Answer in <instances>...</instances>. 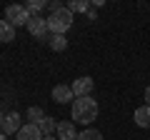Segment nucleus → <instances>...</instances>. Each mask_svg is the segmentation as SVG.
Returning <instances> with one entry per match:
<instances>
[{"label":"nucleus","instance_id":"0eeeda50","mask_svg":"<svg viewBox=\"0 0 150 140\" xmlns=\"http://www.w3.org/2000/svg\"><path fill=\"white\" fill-rule=\"evenodd\" d=\"M55 138H58V140H78V130H75V123H70V120H63V123H58Z\"/></svg>","mask_w":150,"mask_h":140},{"label":"nucleus","instance_id":"a211bd4d","mask_svg":"<svg viewBox=\"0 0 150 140\" xmlns=\"http://www.w3.org/2000/svg\"><path fill=\"white\" fill-rule=\"evenodd\" d=\"M145 105H150V85L145 88Z\"/></svg>","mask_w":150,"mask_h":140},{"label":"nucleus","instance_id":"1a4fd4ad","mask_svg":"<svg viewBox=\"0 0 150 140\" xmlns=\"http://www.w3.org/2000/svg\"><path fill=\"white\" fill-rule=\"evenodd\" d=\"M18 140H43V133L35 123H25L18 130Z\"/></svg>","mask_w":150,"mask_h":140},{"label":"nucleus","instance_id":"9d476101","mask_svg":"<svg viewBox=\"0 0 150 140\" xmlns=\"http://www.w3.org/2000/svg\"><path fill=\"white\" fill-rule=\"evenodd\" d=\"M133 120H135V125H138V128L150 130V105H140V108L133 113Z\"/></svg>","mask_w":150,"mask_h":140},{"label":"nucleus","instance_id":"39448f33","mask_svg":"<svg viewBox=\"0 0 150 140\" xmlns=\"http://www.w3.org/2000/svg\"><path fill=\"white\" fill-rule=\"evenodd\" d=\"M23 128V118L18 110H10V113L3 118V133L5 135H18V130Z\"/></svg>","mask_w":150,"mask_h":140},{"label":"nucleus","instance_id":"20e7f679","mask_svg":"<svg viewBox=\"0 0 150 140\" xmlns=\"http://www.w3.org/2000/svg\"><path fill=\"white\" fill-rule=\"evenodd\" d=\"M28 33H30L33 38H48V18L43 15H33L30 23H28Z\"/></svg>","mask_w":150,"mask_h":140},{"label":"nucleus","instance_id":"dca6fc26","mask_svg":"<svg viewBox=\"0 0 150 140\" xmlns=\"http://www.w3.org/2000/svg\"><path fill=\"white\" fill-rule=\"evenodd\" d=\"M78 140H103V133L95 128H85L83 133H78Z\"/></svg>","mask_w":150,"mask_h":140},{"label":"nucleus","instance_id":"9b49d317","mask_svg":"<svg viewBox=\"0 0 150 140\" xmlns=\"http://www.w3.org/2000/svg\"><path fill=\"white\" fill-rule=\"evenodd\" d=\"M45 43H48V48L55 50V53H63V50L68 48V40H65V35H55V33H48Z\"/></svg>","mask_w":150,"mask_h":140},{"label":"nucleus","instance_id":"f3484780","mask_svg":"<svg viewBox=\"0 0 150 140\" xmlns=\"http://www.w3.org/2000/svg\"><path fill=\"white\" fill-rule=\"evenodd\" d=\"M45 118V113H43V110H40V108H30V110H28V120H33V123H40V120H43Z\"/></svg>","mask_w":150,"mask_h":140},{"label":"nucleus","instance_id":"f8f14e48","mask_svg":"<svg viewBox=\"0 0 150 140\" xmlns=\"http://www.w3.org/2000/svg\"><path fill=\"white\" fill-rule=\"evenodd\" d=\"M65 8H68L73 15H75V13H90L93 10V3H90V0H70Z\"/></svg>","mask_w":150,"mask_h":140},{"label":"nucleus","instance_id":"6ab92c4d","mask_svg":"<svg viewBox=\"0 0 150 140\" xmlns=\"http://www.w3.org/2000/svg\"><path fill=\"white\" fill-rule=\"evenodd\" d=\"M43 140H58V138H55V135H45Z\"/></svg>","mask_w":150,"mask_h":140},{"label":"nucleus","instance_id":"ddd939ff","mask_svg":"<svg viewBox=\"0 0 150 140\" xmlns=\"http://www.w3.org/2000/svg\"><path fill=\"white\" fill-rule=\"evenodd\" d=\"M15 40V28L8 20H0V43H13Z\"/></svg>","mask_w":150,"mask_h":140},{"label":"nucleus","instance_id":"f03ea898","mask_svg":"<svg viewBox=\"0 0 150 140\" xmlns=\"http://www.w3.org/2000/svg\"><path fill=\"white\" fill-rule=\"evenodd\" d=\"M73 20H75V15L68 10V8H63V10H58V13H50L48 15V33L65 35V33L73 28Z\"/></svg>","mask_w":150,"mask_h":140},{"label":"nucleus","instance_id":"7ed1b4c3","mask_svg":"<svg viewBox=\"0 0 150 140\" xmlns=\"http://www.w3.org/2000/svg\"><path fill=\"white\" fill-rule=\"evenodd\" d=\"M30 13H28V8L25 5H18V3H13V5H8L5 8V20L10 23L13 28H20V25H25L28 28V23H30Z\"/></svg>","mask_w":150,"mask_h":140},{"label":"nucleus","instance_id":"412c9836","mask_svg":"<svg viewBox=\"0 0 150 140\" xmlns=\"http://www.w3.org/2000/svg\"><path fill=\"white\" fill-rule=\"evenodd\" d=\"M0 140H8V135H5V133H0Z\"/></svg>","mask_w":150,"mask_h":140},{"label":"nucleus","instance_id":"423d86ee","mask_svg":"<svg viewBox=\"0 0 150 140\" xmlns=\"http://www.w3.org/2000/svg\"><path fill=\"white\" fill-rule=\"evenodd\" d=\"M93 78H88V75H83V78H78V80L73 83V93H75V98H90V93H93Z\"/></svg>","mask_w":150,"mask_h":140},{"label":"nucleus","instance_id":"f257e3e1","mask_svg":"<svg viewBox=\"0 0 150 140\" xmlns=\"http://www.w3.org/2000/svg\"><path fill=\"white\" fill-rule=\"evenodd\" d=\"M100 108H98V100L90 98H75L73 103V123H80V125H90L93 120L98 118Z\"/></svg>","mask_w":150,"mask_h":140},{"label":"nucleus","instance_id":"4468645a","mask_svg":"<svg viewBox=\"0 0 150 140\" xmlns=\"http://www.w3.org/2000/svg\"><path fill=\"white\" fill-rule=\"evenodd\" d=\"M38 128H40V133H43V138H45V135H53L55 130H58V123H55L53 118H48V115H45V118L38 123Z\"/></svg>","mask_w":150,"mask_h":140},{"label":"nucleus","instance_id":"aec40b11","mask_svg":"<svg viewBox=\"0 0 150 140\" xmlns=\"http://www.w3.org/2000/svg\"><path fill=\"white\" fill-rule=\"evenodd\" d=\"M3 118H5V115H3V113H0V133H3Z\"/></svg>","mask_w":150,"mask_h":140},{"label":"nucleus","instance_id":"2eb2a0df","mask_svg":"<svg viewBox=\"0 0 150 140\" xmlns=\"http://www.w3.org/2000/svg\"><path fill=\"white\" fill-rule=\"evenodd\" d=\"M48 0H25V8L30 15H40V10H45Z\"/></svg>","mask_w":150,"mask_h":140},{"label":"nucleus","instance_id":"6e6552de","mask_svg":"<svg viewBox=\"0 0 150 140\" xmlns=\"http://www.w3.org/2000/svg\"><path fill=\"white\" fill-rule=\"evenodd\" d=\"M53 100L60 103V105H65V103H75V93L70 85H55L53 88Z\"/></svg>","mask_w":150,"mask_h":140}]
</instances>
